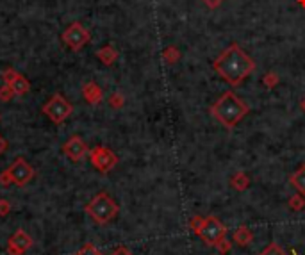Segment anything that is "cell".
I'll return each instance as SVG.
<instances>
[{
  "mask_svg": "<svg viewBox=\"0 0 305 255\" xmlns=\"http://www.w3.org/2000/svg\"><path fill=\"white\" fill-rule=\"evenodd\" d=\"M213 70L228 86L238 87L248 75L255 72V61L238 43H232L213 61Z\"/></svg>",
  "mask_w": 305,
  "mask_h": 255,
  "instance_id": "obj_1",
  "label": "cell"
},
{
  "mask_svg": "<svg viewBox=\"0 0 305 255\" xmlns=\"http://www.w3.org/2000/svg\"><path fill=\"white\" fill-rule=\"evenodd\" d=\"M210 116L225 129L232 130L236 125L245 120V116L250 112V107L243 98H239L234 91H225L209 109Z\"/></svg>",
  "mask_w": 305,
  "mask_h": 255,
  "instance_id": "obj_2",
  "label": "cell"
},
{
  "mask_svg": "<svg viewBox=\"0 0 305 255\" xmlns=\"http://www.w3.org/2000/svg\"><path fill=\"white\" fill-rule=\"evenodd\" d=\"M84 211H86V214L95 221V223L107 225L109 221L114 220L116 214L120 213V207H118V203L112 200L111 195H107V193L102 191V193H99V195L93 196V198L86 203Z\"/></svg>",
  "mask_w": 305,
  "mask_h": 255,
  "instance_id": "obj_3",
  "label": "cell"
},
{
  "mask_svg": "<svg viewBox=\"0 0 305 255\" xmlns=\"http://www.w3.org/2000/svg\"><path fill=\"white\" fill-rule=\"evenodd\" d=\"M41 111H43V114L49 116V120L52 123L61 125V123H64L72 116V112H74V105H72L61 93H56L49 98V102L43 105Z\"/></svg>",
  "mask_w": 305,
  "mask_h": 255,
  "instance_id": "obj_4",
  "label": "cell"
},
{
  "mask_svg": "<svg viewBox=\"0 0 305 255\" xmlns=\"http://www.w3.org/2000/svg\"><path fill=\"white\" fill-rule=\"evenodd\" d=\"M63 43L72 50V52H79L81 49H84L89 41H91V32L81 24V21H74L70 24L63 32Z\"/></svg>",
  "mask_w": 305,
  "mask_h": 255,
  "instance_id": "obj_5",
  "label": "cell"
},
{
  "mask_svg": "<svg viewBox=\"0 0 305 255\" xmlns=\"http://www.w3.org/2000/svg\"><path fill=\"white\" fill-rule=\"evenodd\" d=\"M227 232H228L227 227H225L216 216H207L205 220H203V225L197 236L207 246H216L221 239L227 238Z\"/></svg>",
  "mask_w": 305,
  "mask_h": 255,
  "instance_id": "obj_6",
  "label": "cell"
},
{
  "mask_svg": "<svg viewBox=\"0 0 305 255\" xmlns=\"http://www.w3.org/2000/svg\"><path fill=\"white\" fill-rule=\"evenodd\" d=\"M89 161H91V166L100 173H109L116 165H118V155L107 147H93L89 150Z\"/></svg>",
  "mask_w": 305,
  "mask_h": 255,
  "instance_id": "obj_7",
  "label": "cell"
},
{
  "mask_svg": "<svg viewBox=\"0 0 305 255\" xmlns=\"http://www.w3.org/2000/svg\"><path fill=\"white\" fill-rule=\"evenodd\" d=\"M9 173H11V178H13L14 186H18V188H25V186L34 178L36 170L32 168V165H29L24 157H18L16 161L9 166Z\"/></svg>",
  "mask_w": 305,
  "mask_h": 255,
  "instance_id": "obj_8",
  "label": "cell"
},
{
  "mask_svg": "<svg viewBox=\"0 0 305 255\" xmlns=\"http://www.w3.org/2000/svg\"><path fill=\"white\" fill-rule=\"evenodd\" d=\"M34 241L25 230H16L7 241V255H24L27 250L32 248Z\"/></svg>",
  "mask_w": 305,
  "mask_h": 255,
  "instance_id": "obj_9",
  "label": "cell"
},
{
  "mask_svg": "<svg viewBox=\"0 0 305 255\" xmlns=\"http://www.w3.org/2000/svg\"><path fill=\"white\" fill-rule=\"evenodd\" d=\"M61 150H63V154L74 163L81 161L86 154H89L88 145L84 143V140H82L81 136H72L70 140H66V143L63 145Z\"/></svg>",
  "mask_w": 305,
  "mask_h": 255,
  "instance_id": "obj_10",
  "label": "cell"
},
{
  "mask_svg": "<svg viewBox=\"0 0 305 255\" xmlns=\"http://www.w3.org/2000/svg\"><path fill=\"white\" fill-rule=\"evenodd\" d=\"M82 97L89 105H99L104 100V91L95 81H88L82 84Z\"/></svg>",
  "mask_w": 305,
  "mask_h": 255,
  "instance_id": "obj_11",
  "label": "cell"
},
{
  "mask_svg": "<svg viewBox=\"0 0 305 255\" xmlns=\"http://www.w3.org/2000/svg\"><path fill=\"white\" fill-rule=\"evenodd\" d=\"M97 57L100 59L102 64H105V66H112V64L118 61V50H116L112 45H104L102 49L97 50Z\"/></svg>",
  "mask_w": 305,
  "mask_h": 255,
  "instance_id": "obj_12",
  "label": "cell"
},
{
  "mask_svg": "<svg viewBox=\"0 0 305 255\" xmlns=\"http://www.w3.org/2000/svg\"><path fill=\"white\" fill-rule=\"evenodd\" d=\"M253 241V232L252 228H248L246 225H239L234 232V243L238 246H248Z\"/></svg>",
  "mask_w": 305,
  "mask_h": 255,
  "instance_id": "obj_13",
  "label": "cell"
},
{
  "mask_svg": "<svg viewBox=\"0 0 305 255\" xmlns=\"http://www.w3.org/2000/svg\"><path fill=\"white\" fill-rule=\"evenodd\" d=\"M250 186V177L245 173V171H238V173L232 175L230 178V188L236 189V191H246Z\"/></svg>",
  "mask_w": 305,
  "mask_h": 255,
  "instance_id": "obj_14",
  "label": "cell"
},
{
  "mask_svg": "<svg viewBox=\"0 0 305 255\" xmlns=\"http://www.w3.org/2000/svg\"><path fill=\"white\" fill-rule=\"evenodd\" d=\"M289 182H291V186L296 191L305 195V165L300 166L296 171H293L291 177H289Z\"/></svg>",
  "mask_w": 305,
  "mask_h": 255,
  "instance_id": "obj_15",
  "label": "cell"
},
{
  "mask_svg": "<svg viewBox=\"0 0 305 255\" xmlns=\"http://www.w3.org/2000/svg\"><path fill=\"white\" fill-rule=\"evenodd\" d=\"M11 87H13V91H14L16 97H24V95L29 93V89H31V82H29L27 77H24L21 74H18L16 79L11 82Z\"/></svg>",
  "mask_w": 305,
  "mask_h": 255,
  "instance_id": "obj_16",
  "label": "cell"
},
{
  "mask_svg": "<svg viewBox=\"0 0 305 255\" xmlns=\"http://www.w3.org/2000/svg\"><path fill=\"white\" fill-rule=\"evenodd\" d=\"M162 59L166 64H177L180 61V50L175 45H168L162 50Z\"/></svg>",
  "mask_w": 305,
  "mask_h": 255,
  "instance_id": "obj_17",
  "label": "cell"
},
{
  "mask_svg": "<svg viewBox=\"0 0 305 255\" xmlns=\"http://www.w3.org/2000/svg\"><path fill=\"white\" fill-rule=\"evenodd\" d=\"M288 205H289V209L295 211V213L303 211L305 209V195H302V193H296V195H293L291 198H289Z\"/></svg>",
  "mask_w": 305,
  "mask_h": 255,
  "instance_id": "obj_18",
  "label": "cell"
},
{
  "mask_svg": "<svg viewBox=\"0 0 305 255\" xmlns=\"http://www.w3.org/2000/svg\"><path fill=\"white\" fill-rule=\"evenodd\" d=\"M107 104H109V107H111V109H122L123 105H125V97H123L120 91H114V93L109 95Z\"/></svg>",
  "mask_w": 305,
  "mask_h": 255,
  "instance_id": "obj_19",
  "label": "cell"
},
{
  "mask_svg": "<svg viewBox=\"0 0 305 255\" xmlns=\"http://www.w3.org/2000/svg\"><path fill=\"white\" fill-rule=\"evenodd\" d=\"M278 82H280V77L277 75V72H273V70H270V72H266L264 74V77H263V84L268 87V89H273V87H277L278 86Z\"/></svg>",
  "mask_w": 305,
  "mask_h": 255,
  "instance_id": "obj_20",
  "label": "cell"
},
{
  "mask_svg": "<svg viewBox=\"0 0 305 255\" xmlns=\"http://www.w3.org/2000/svg\"><path fill=\"white\" fill-rule=\"evenodd\" d=\"M259 255H288V253H286V250L282 248L280 245H277V243H270V245H268Z\"/></svg>",
  "mask_w": 305,
  "mask_h": 255,
  "instance_id": "obj_21",
  "label": "cell"
},
{
  "mask_svg": "<svg viewBox=\"0 0 305 255\" xmlns=\"http://www.w3.org/2000/svg\"><path fill=\"white\" fill-rule=\"evenodd\" d=\"M14 97H16V95H14L13 87L7 86V84L0 86V100H2V102H11Z\"/></svg>",
  "mask_w": 305,
  "mask_h": 255,
  "instance_id": "obj_22",
  "label": "cell"
},
{
  "mask_svg": "<svg viewBox=\"0 0 305 255\" xmlns=\"http://www.w3.org/2000/svg\"><path fill=\"white\" fill-rule=\"evenodd\" d=\"M20 74V72H16V70H13V68H6L4 70V74H2V81H4V84H7V86H11V82L16 79V75Z\"/></svg>",
  "mask_w": 305,
  "mask_h": 255,
  "instance_id": "obj_23",
  "label": "cell"
},
{
  "mask_svg": "<svg viewBox=\"0 0 305 255\" xmlns=\"http://www.w3.org/2000/svg\"><path fill=\"white\" fill-rule=\"evenodd\" d=\"M232 245H234V241H227V239H221L220 243H218L216 246H214V248L218 250V252H220V255H227L228 252H230V248H232Z\"/></svg>",
  "mask_w": 305,
  "mask_h": 255,
  "instance_id": "obj_24",
  "label": "cell"
},
{
  "mask_svg": "<svg viewBox=\"0 0 305 255\" xmlns=\"http://www.w3.org/2000/svg\"><path fill=\"white\" fill-rule=\"evenodd\" d=\"M203 220H205V218H203V216H193V218H191V220H190V228L195 232V234H198V230H200V228H202Z\"/></svg>",
  "mask_w": 305,
  "mask_h": 255,
  "instance_id": "obj_25",
  "label": "cell"
},
{
  "mask_svg": "<svg viewBox=\"0 0 305 255\" xmlns=\"http://www.w3.org/2000/svg\"><path fill=\"white\" fill-rule=\"evenodd\" d=\"M75 255H104V253L99 252L91 243H88V245H84V248H81Z\"/></svg>",
  "mask_w": 305,
  "mask_h": 255,
  "instance_id": "obj_26",
  "label": "cell"
},
{
  "mask_svg": "<svg viewBox=\"0 0 305 255\" xmlns=\"http://www.w3.org/2000/svg\"><path fill=\"white\" fill-rule=\"evenodd\" d=\"M11 184H13V178H11L9 168H7V170H4L2 173H0V186H4V188H9Z\"/></svg>",
  "mask_w": 305,
  "mask_h": 255,
  "instance_id": "obj_27",
  "label": "cell"
},
{
  "mask_svg": "<svg viewBox=\"0 0 305 255\" xmlns=\"http://www.w3.org/2000/svg\"><path fill=\"white\" fill-rule=\"evenodd\" d=\"M9 213H11V203L7 202V200L0 198V216H2V218H6Z\"/></svg>",
  "mask_w": 305,
  "mask_h": 255,
  "instance_id": "obj_28",
  "label": "cell"
},
{
  "mask_svg": "<svg viewBox=\"0 0 305 255\" xmlns=\"http://www.w3.org/2000/svg\"><path fill=\"white\" fill-rule=\"evenodd\" d=\"M203 6L207 7V9H218V7L223 4V0H202Z\"/></svg>",
  "mask_w": 305,
  "mask_h": 255,
  "instance_id": "obj_29",
  "label": "cell"
},
{
  "mask_svg": "<svg viewBox=\"0 0 305 255\" xmlns=\"http://www.w3.org/2000/svg\"><path fill=\"white\" fill-rule=\"evenodd\" d=\"M111 255H134V253L130 252L129 248H125V246H120V248H116Z\"/></svg>",
  "mask_w": 305,
  "mask_h": 255,
  "instance_id": "obj_30",
  "label": "cell"
},
{
  "mask_svg": "<svg viewBox=\"0 0 305 255\" xmlns=\"http://www.w3.org/2000/svg\"><path fill=\"white\" fill-rule=\"evenodd\" d=\"M6 150H7V141L4 140L2 136H0V155H2V154H4V152H6Z\"/></svg>",
  "mask_w": 305,
  "mask_h": 255,
  "instance_id": "obj_31",
  "label": "cell"
},
{
  "mask_svg": "<svg viewBox=\"0 0 305 255\" xmlns=\"http://www.w3.org/2000/svg\"><path fill=\"white\" fill-rule=\"evenodd\" d=\"M300 109H302V111L305 112V97L302 98V102H300Z\"/></svg>",
  "mask_w": 305,
  "mask_h": 255,
  "instance_id": "obj_32",
  "label": "cell"
},
{
  "mask_svg": "<svg viewBox=\"0 0 305 255\" xmlns=\"http://www.w3.org/2000/svg\"><path fill=\"white\" fill-rule=\"evenodd\" d=\"M298 2V6H302V7H305V0H296Z\"/></svg>",
  "mask_w": 305,
  "mask_h": 255,
  "instance_id": "obj_33",
  "label": "cell"
},
{
  "mask_svg": "<svg viewBox=\"0 0 305 255\" xmlns=\"http://www.w3.org/2000/svg\"><path fill=\"white\" fill-rule=\"evenodd\" d=\"M293 255H298V253H296V250H293V252H291Z\"/></svg>",
  "mask_w": 305,
  "mask_h": 255,
  "instance_id": "obj_34",
  "label": "cell"
}]
</instances>
